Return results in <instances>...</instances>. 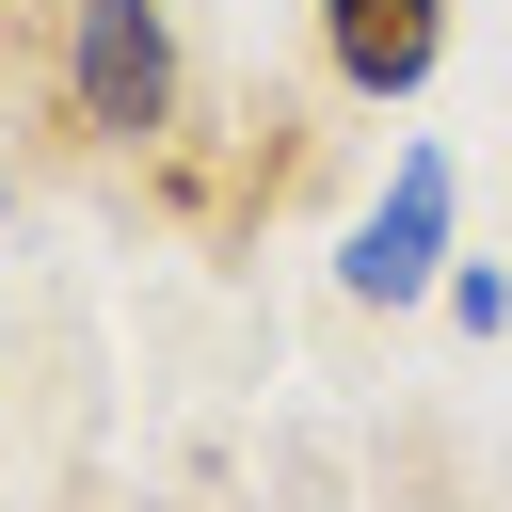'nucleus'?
<instances>
[{"instance_id": "1", "label": "nucleus", "mask_w": 512, "mask_h": 512, "mask_svg": "<svg viewBox=\"0 0 512 512\" xmlns=\"http://www.w3.org/2000/svg\"><path fill=\"white\" fill-rule=\"evenodd\" d=\"M192 112V48H176V0H64V128L160 160Z\"/></svg>"}, {"instance_id": "2", "label": "nucleus", "mask_w": 512, "mask_h": 512, "mask_svg": "<svg viewBox=\"0 0 512 512\" xmlns=\"http://www.w3.org/2000/svg\"><path fill=\"white\" fill-rule=\"evenodd\" d=\"M352 304H416V288H448V144H400V176H384V208L352 224Z\"/></svg>"}, {"instance_id": "3", "label": "nucleus", "mask_w": 512, "mask_h": 512, "mask_svg": "<svg viewBox=\"0 0 512 512\" xmlns=\"http://www.w3.org/2000/svg\"><path fill=\"white\" fill-rule=\"evenodd\" d=\"M320 64H336V96L400 112V96L448 64V0H320Z\"/></svg>"}, {"instance_id": "4", "label": "nucleus", "mask_w": 512, "mask_h": 512, "mask_svg": "<svg viewBox=\"0 0 512 512\" xmlns=\"http://www.w3.org/2000/svg\"><path fill=\"white\" fill-rule=\"evenodd\" d=\"M448 320H464V336H512V288H496V272H464V256H448Z\"/></svg>"}]
</instances>
